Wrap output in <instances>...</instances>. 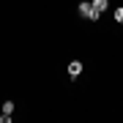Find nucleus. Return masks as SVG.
Listing matches in <instances>:
<instances>
[{
	"label": "nucleus",
	"mask_w": 123,
	"mask_h": 123,
	"mask_svg": "<svg viewBox=\"0 0 123 123\" xmlns=\"http://www.w3.org/2000/svg\"><path fill=\"white\" fill-rule=\"evenodd\" d=\"M79 17H85V19H90V22H96V19L101 17V11H96L88 0H85V3H79Z\"/></svg>",
	"instance_id": "nucleus-1"
},
{
	"label": "nucleus",
	"mask_w": 123,
	"mask_h": 123,
	"mask_svg": "<svg viewBox=\"0 0 123 123\" xmlns=\"http://www.w3.org/2000/svg\"><path fill=\"white\" fill-rule=\"evenodd\" d=\"M79 74H82V63H79V60H71V63H68V77L77 79Z\"/></svg>",
	"instance_id": "nucleus-2"
},
{
	"label": "nucleus",
	"mask_w": 123,
	"mask_h": 123,
	"mask_svg": "<svg viewBox=\"0 0 123 123\" xmlns=\"http://www.w3.org/2000/svg\"><path fill=\"white\" fill-rule=\"evenodd\" d=\"M93 8H96V11H107V8H110V0H93Z\"/></svg>",
	"instance_id": "nucleus-3"
},
{
	"label": "nucleus",
	"mask_w": 123,
	"mask_h": 123,
	"mask_svg": "<svg viewBox=\"0 0 123 123\" xmlns=\"http://www.w3.org/2000/svg\"><path fill=\"white\" fill-rule=\"evenodd\" d=\"M3 112H6V115L14 112V101H6V104H3Z\"/></svg>",
	"instance_id": "nucleus-4"
},
{
	"label": "nucleus",
	"mask_w": 123,
	"mask_h": 123,
	"mask_svg": "<svg viewBox=\"0 0 123 123\" xmlns=\"http://www.w3.org/2000/svg\"><path fill=\"white\" fill-rule=\"evenodd\" d=\"M115 19H118V22H123V6H120V8H115Z\"/></svg>",
	"instance_id": "nucleus-5"
}]
</instances>
